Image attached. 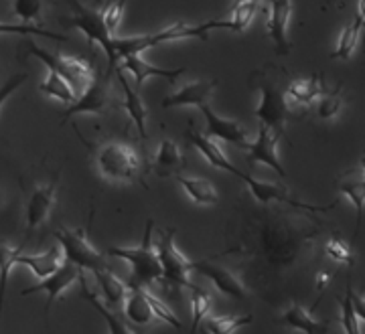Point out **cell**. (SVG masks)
<instances>
[{"instance_id": "6da1fadb", "label": "cell", "mask_w": 365, "mask_h": 334, "mask_svg": "<svg viewBox=\"0 0 365 334\" xmlns=\"http://www.w3.org/2000/svg\"><path fill=\"white\" fill-rule=\"evenodd\" d=\"M252 83L260 90V105L256 108V118L260 120L262 126L270 128L276 134L284 132V124L290 118V102L287 98L284 83L288 79L287 71L276 67V65H264L262 69L252 73Z\"/></svg>"}, {"instance_id": "7a4b0ae2", "label": "cell", "mask_w": 365, "mask_h": 334, "mask_svg": "<svg viewBox=\"0 0 365 334\" xmlns=\"http://www.w3.org/2000/svg\"><path fill=\"white\" fill-rule=\"evenodd\" d=\"M153 231H155V221H146L143 244L138 247H110L108 256L126 259L132 266L128 288H146L157 280H163V263L158 257L157 245L153 244Z\"/></svg>"}, {"instance_id": "3957f363", "label": "cell", "mask_w": 365, "mask_h": 334, "mask_svg": "<svg viewBox=\"0 0 365 334\" xmlns=\"http://www.w3.org/2000/svg\"><path fill=\"white\" fill-rule=\"evenodd\" d=\"M93 162L108 182H134L140 179L143 162L138 152L124 142H104L96 148Z\"/></svg>"}, {"instance_id": "277c9868", "label": "cell", "mask_w": 365, "mask_h": 334, "mask_svg": "<svg viewBox=\"0 0 365 334\" xmlns=\"http://www.w3.org/2000/svg\"><path fill=\"white\" fill-rule=\"evenodd\" d=\"M55 239L59 241L61 249H63V259L76 263L81 270H91L96 273V271L110 268L104 254H100L90 244L88 227H83V229H67V227L61 225L55 231Z\"/></svg>"}, {"instance_id": "5b68a950", "label": "cell", "mask_w": 365, "mask_h": 334, "mask_svg": "<svg viewBox=\"0 0 365 334\" xmlns=\"http://www.w3.org/2000/svg\"><path fill=\"white\" fill-rule=\"evenodd\" d=\"M157 251L163 263V282L170 288H189V290L199 288L191 280L193 261L182 256L175 245V229L158 231Z\"/></svg>"}, {"instance_id": "8992f818", "label": "cell", "mask_w": 365, "mask_h": 334, "mask_svg": "<svg viewBox=\"0 0 365 334\" xmlns=\"http://www.w3.org/2000/svg\"><path fill=\"white\" fill-rule=\"evenodd\" d=\"M112 73L114 69L108 67L102 75H96L91 79V83L81 91L76 103L67 105V110L61 114V126L66 124L69 118L79 116V114H96L102 116L110 110V105L114 102V91H112Z\"/></svg>"}, {"instance_id": "52a82bcc", "label": "cell", "mask_w": 365, "mask_h": 334, "mask_svg": "<svg viewBox=\"0 0 365 334\" xmlns=\"http://www.w3.org/2000/svg\"><path fill=\"white\" fill-rule=\"evenodd\" d=\"M25 49L29 55H33L39 61H43L45 67L61 73L76 90H86L91 83V79L96 78L91 65L88 61H83V59H79V57H67V55H55V53L45 51L31 39L25 43Z\"/></svg>"}, {"instance_id": "ba28073f", "label": "cell", "mask_w": 365, "mask_h": 334, "mask_svg": "<svg viewBox=\"0 0 365 334\" xmlns=\"http://www.w3.org/2000/svg\"><path fill=\"white\" fill-rule=\"evenodd\" d=\"M71 11H73V16L67 19L63 25L69 26V28H79L86 37H88V43L93 45L98 43L102 49L108 55V61L112 59V43H114V37L110 33V28L106 25L104 14H102V9L100 11H93V9H88L86 4H81L79 0H67Z\"/></svg>"}, {"instance_id": "9c48e42d", "label": "cell", "mask_w": 365, "mask_h": 334, "mask_svg": "<svg viewBox=\"0 0 365 334\" xmlns=\"http://www.w3.org/2000/svg\"><path fill=\"white\" fill-rule=\"evenodd\" d=\"M237 179H242L246 184H248L250 193L252 197L256 199V201H260L264 205H268V203H284V205L290 207H297V209H304V211H313V213H325L329 209H333V205L329 207H313V205H307V203H300L297 199H292V194L288 193L287 189L282 187V184H278V182H266V180H258L254 179V177H250L246 172H242Z\"/></svg>"}, {"instance_id": "30bf717a", "label": "cell", "mask_w": 365, "mask_h": 334, "mask_svg": "<svg viewBox=\"0 0 365 334\" xmlns=\"http://www.w3.org/2000/svg\"><path fill=\"white\" fill-rule=\"evenodd\" d=\"M81 273H83V270L78 268L76 263H71V261H63V266L55 271V273H51V276H49V278H45V280H41L39 283L31 286V288H25V290L21 292V296L35 294V292H45V294H47L45 316H47V314H49V310H51L53 302H55L59 296L63 294L71 283L79 282V276H81Z\"/></svg>"}, {"instance_id": "8fae6325", "label": "cell", "mask_w": 365, "mask_h": 334, "mask_svg": "<svg viewBox=\"0 0 365 334\" xmlns=\"http://www.w3.org/2000/svg\"><path fill=\"white\" fill-rule=\"evenodd\" d=\"M282 134H276L270 128L262 126L258 130V138L250 144L248 148V162L250 167H256V165H266L270 167L282 179H287V170L280 165V158H278V140H280Z\"/></svg>"}, {"instance_id": "7c38bea8", "label": "cell", "mask_w": 365, "mask_h": 334, "mask_svg": "<svg viewBox=\"0 0 365 334\" xmlns=\"http://www.w3.org/2000/svg\"><path fill=\"white\" fill-rule=\"evenodd\" d=\"M199 110H201V114L205 116V130H203V134H205L207 138L230 142V144L242 146V148H250L252 142H250L248 132L242 128L235 120L217 116V114L209 108V103L201 105Z\"/></svg>"}, {"instance_id": "4fadbf2b", "label": "cell", "mask_w": 365, "mask_h": 334, "mask_svg": "<svg viewBox=\"0 0 365 334\" xmlns=\"http://www.w3.org/2000/svg\"><path fill=\"white\" fill-rule=\"evenodd\" d=\"M292 14V2L290 0H272L270 13H268V35L276 47V55H288L292 49V43L288 39V23Z\"/></svg>"}, {"instance_id": "5bb4252c", "label": "cell", "mask_w": 365, "mask_h": 334, "mask_svg": "<svg viewBox=\"0 0 365 334\" xmlns=\"http://www.w3.org/2000/svg\"><path fill=\"white\" fill-rule=\"evenodd\" d=\"M57 179H59V172L47 184L37 187L31 194V199L26 203V231H35L49 217L53 205H55Z\"/></svg>"}, {"instance_id": "9a60e30c", "label": "cell", "mask_w": 365, "mask_h": 334, "mask_svg": "<svg viewBox=\"0 0 365 334\" xmlns=\"http://www.w3.org/2000/svg\"><path fill=\"white\" fill-rule=\"evenodd\" d=\"M193 270L201 271L203 276H207L209 280L213 282V286L222 292V294L230 296L234 300H246L248 298V290L244 282L235 276L234 271H230L223 266H215L211 261H193Z\"/></svg>"}, {"instance_id": "2e32d148", "label": "cell", "mask_w": 365, "mask_h": 334, "mask_svg": "<svg viewBox=\"0 0 365 334\" xmlns=\"http://www.w3.org/2000/svg\"><path fill=\"white\" fill-rule=\"evenodd\" d=\"M220 81L211 79V81H193L189 85H185L179 91L170 93L163 100V108H201L209 102L211 93L217 90Z\"/></svg>"}, {"instance_id": "e0dca14e", "label": "cell", "mask_w": 365, "mask_h": 334, "mask_svg": "<svg viewBox=\"0 0 365 334\" xmlns=\"http://www.w3.org/2000/svg\"><path fill=\"white\" fill-rule=\"evenodd\" d=\"M339 182H337V191L343 197H347L355 207V237L359 235V227H361V221H364V209H365V177L361 172V168H351V170H345L341 174Z\"/></svg>"}, {"instance_id": "ac0fdd59", "label": "cell", "mask_w": 365, "mask_h": 334, "mask_svg": "<svg viewBox=\"0 0 365 334\" xmlns=\"http://www.w3.org/2000/svg\"><path fill=\"white\" fill-rule=\"evenodd\" d=\"M124 71H128L132 73V78H134V83L140 88L144 81L148 78H167L170 81H175V79L182 75L187 69L185 67H177V69H165V67H155V65H150L148 61H144L140 55H126L124 59H122V65H120Z\"/></svg>"}, {"instance_id": "d6986e66", "label": "cell", "mask_w": 365, "mask_h": 334, "mask_svg": "<svg viewBox=\"0 0 365 334\" xmlns=\"http://www.w3.org/2000/svg\"><path fill=\"white\" fill-rule=\"evenodd\" d=\"M185 167H187V160L182 156L181 148L173 140H169V138L160 142L157 156L150 162L153 172L157 177H160V179H169V177H179Z\"/></svg>"}, {"instance_id": "ffe728a7", "label": "cell", "mask_w": 365, "mask_h": 334, "mask_svg": "<svg viewBox=\"0 0 365 334\" xmlns=\"http://www.w3.org/2000/svg\"><path fill=\"white\" fill-rule=\"evenodd\" d=\"M187 138H189V142L195 146L197 150H199V155L203 156L211 167L220 168V170H225V172H232L234 177H240V174H242V170H240V168H235L234 165L225 158V155L222 152V148L215 144L213 138H207L203 132H197L193 126H191L189 132H187Z\"/></svg>"}, {"instance_id": "44dd1931", "label": "cell", "mask_w": 365, "mask_h": 334, "mask_svg": "<svg viewBox=\"0 0 365 334\" xmlns=\"http://www.w3.org/2000/svg\"><path fill=\"white\" fill-rule=\"evenodd\" d=\"M278 322L282 326H288V328L299 330L302 334H327V330H329V322H321L313 318L311 310L302 308L297 302L278 318Z\"/></svg>"}, {"instance_id": "7402d4cb", "label": "cell", "mask_w": 365, "mask_h": 334, "mask_svg": "<svg viewBox=\"0 0 365 334\" xmlns=\"http://www.w3.org/2000/svg\"><path fill=\"white\" fill-rule=\"evenodd\" d=\"M325 91L327 88L323 85V78L319 79V75H311L309 79L290 81L287 88V98L290 105L311 108Z\"/></svg>"}, {"instance_id": "603a6c76", "label": "cell", "mask_w": 365, "mask_h": 334, "mask_svg": "<svg viewBox=\"0 0 365 334\" xmlns=\"http://www.w3.org/2000/svg\"><path fill=\"white\" fill-rule=\"evenodd\" d=\"M118 71V81L122 83V90H124V102H122V108L126 110V114L132 118V122L136 124V130H138V136L140 140H146V120H148V112L144 108L143 100L136 91L132 90L130 85L126 83V78H124V69L122 67H116Z\"/></svg>"}, {"instance_id": "cb8c5ba5", "label": "cell", "mask_w": 365, "mask_h": 334, "mask_svg": "<svg viewBox=\"0 0 365 334\" xmlns=\"http://www.w3.org/2000/svg\"><path fill=\"white\" fill-rule=\"evenodd\" d=\"M124 314L136 326L148 324L155 318V312L150 308V302L146 298L144 288H130V292H128L126 300H124Z\"/></svg>"}, {"instance_id": "d4e9b609", "label": "cell", "mask_w": 365, "mask_h": 334, "mask_svg": "<svg viewBox=\"0 0 365 334\" xmlns=\"http://www.w3.org/2000/svg\"><path fill=\"white\" fill-rule=\"evenodd\" d=\"M66 261V259H63ZM63 261H61V249L59 247H51L49 251H45V254H39V256H19V263H23L26 268H31L33 273L41 278V280H45V278H49L51 273L59 270L61 266H63Z\"/></svg>"}, {"instance_id": "484cf974", "label": "cell", "mask_w": 365, "mask_h": 334, "mask_svg": "<svg viewBox=\"0 0 365 334\" xmlns=\"http://www.w3.org/2000/svg\"><path fill=\"white\" fill-rule=\"evenodd\" d=\"M96 278H98V283H100V288H102V294H104L106 306H108V308H114L120 302L126 300V296L130 292L128 283L122 282L110 268L96 271Z\"/></svg>"}, {"instance_id": "4316f807", "label": "cell", "mask_w": 365, "mask_h": 334, "mask_svg": "<svg viewBox=\"0 0 365 334\" xmlns=\"http://www.w3.org/2000/svg\"><path fill=\"white\" fill-rule=\"evenodd\" d=\"M79 283H81V298H83V300H88L91 306L100 312V316H102V318L108 322V330H110V334H138L136 330H132L130 326L122 320L118 314H114L112 310L108 308L104 302H100V298H98V296L91 294L90 290H88V286H86L83 273L79 276Z\"/></svg>"}, {"instance_id": "83f0119b", "label": "cell", "mask_w": 365, "mask_h": 334, "mask_svg": "<svg viewBox=\"0 0 365 334\" xmlns=\"http://www.w3.org/2000/svg\"><path fill=\"white\" fill-rule=\"evenodd\" d=\"M179 184L182 187V191L187 193V197L195 203V205H215L220 201V194L215 191V187L203 179H189V177H177Z\"/></svg>"}, {"instance_id": "f1b7e54d", "label": "cell", "mask_w": 365, "mask_h": 334, "mask_svg": "<svg viewBox=\"0 0 365 334\" xmlns=\"http://www.w3.org/2000/svg\"><path fill=\"white\" fill-rule=\"evenodd\" d=\"M39 91L45 93V95H49V98H57L59 102H63L66 105H71V103H76V100H78L76 88L61 73H57L53 69H49V75L39 85Z\"/></svg>"}, {"instance_id": "f546056e", "label": "cell", "mask_w": 365, "mask_h": 334, "mask_svg": "<svg viewBox=\"0 0 365 334\" xmlns=\"http://www.w3.org/2000/svg\"><path fill=\"white\" fill-rule=\"evenodd\" d=\"M364 28L365 26L361 23V19L355 16V21L341 31L337 49H335V53H331V59H351L353 53L357 49V43H359V37H361Z\"/></svg>"}, {"instance_id": "4dcf8cb0", "label": "cell", "mask_w": 365, "mask_h": 334, "mask_svg": "<svg viewBox=\"0 0 365 334\" xmlns=\"http://www.w3.org/2000/svg\"><path fill=\"white\" fill-rule=\"evenodd\" d=\"M254 320L250 314L242 316H217V318H205L199 326L201 334H234L237 328L248 326Z\"/></svg>"}, {"instance_id": "1f68e13d", "label": "cell", "mask_w": 365, "mask_h": 334, "mask_svg": "<svg viewBox=\"0 0 365 334\" xmlns=\"http://www.w3.org/2000/svg\"><path fill=\"white\" fill-rule=\"evenodd\" d=\"M23 245L0 244V318H2V306H4V292H6V282L13 270L14 263H19Z\"/></svg>"}, {"instance_id": "d6a6232c", "label": "cell", "mask_w": 365, "mask_h": 334, "mask_svg": "<svg viewBox=\"0 0 365 334\" xmlns=\"http://www.w3.org/2000/svg\"><path fill=\"white\" fill-rule=\"evenodd\" d=\"M51 2L53 0H13V13L26 25L41 23Z\"/></svg>"}, {"instance_id": "836d02e7", "label": "cell", "mask_w": 365, "mask_h": 334, "mask_svg": "<svg viewBox=\"0 0 365 334\" xmlns=\"http://www.w3.org/2000/svg\"><path fill=\"white\" fill-rule=\"evenodd\" d=\"M314 103H317V116L321 120L335 118L343 108V85H337L335 90H327Z\"/></svg>"}, {"instance_id": "e575fe53", "label": "cell", "mask_w": 365, "mask_h": 334, "mask_svg": "<svg viewBox=\"0 0 365 334\" xmlns=\"http://www.w3.org/2000/svg\"><path fill=\"white\" fill-rule=\"evenodd\" d=\"M258 11H260V4H258V2H242V4H235L234 13L227 19L230 25H232L230 31L244 33V31L252 25V21H254V16H256Z\"/></svg>"}, {"instance_id": "d590c367", "label": "cell", "mask_w": 365, "mask_h": 334, "mask_svg": "<svg viewBox=\"0 0 365 334\" xmlns=\"http://www.w3.org/2000/svg\"><path fill=\"white\" fill-rule=\"evenodd\" d=\"M351 283H347V292H345V298H341V326L345 334H361V326H359V318L353 310L351 302Z\"/></svg>"}, {"instance_id": "8d00e7d4", "label": "cell", "mask_w": 365, "mask_h": 334, "mask_svg": "<svg viewBox=\"0 0 365 334\" xmlns=\"http://www.w3.org/2000/svg\"><path fill=\"white\" fill-rule=\"evenodd\" d=\"M325 251L327 256L331 257L333 261H337V263H347V268L353 270V266H355V256H353V251L349 249V245L341 239V235H337V233L331 235V239H329L325 245Z\"/></svg>"}, {"instance_id": "74e56055", "label": "cell", "mask_w": 365, "mask_h": 334, "mask_svg": "<svg viewBox=\"0 0 365 334\" xmlns=\"http://www.w3.org/2000/svg\"><path fill=\"white\" fill-rule=\"evenodd\" d=\"M209 310H211V298L207 292H203L201 288H195L191 294V312H193V326L191 334H195L201 326V322L207 318Z\"/></svg>"}, {"instance_id": "f35d334b", "label": "cell", "mask_w": 365, "mask_h": 334, "mask_svg": "<svg viewBox=\"0 0 365 334\" xmlns=\"http://www.w3.org/2000/svg\"><path fill=\"white\" fill-rule=\"evenodd\" d=\"M144 292H146V298H148V302H150V308H153V312H155V316H157L158 320L167 322V324H170V326H175L177 330H181L182 328V322L179 320V316L175 314V310H170L160 298H157V296H153L146 288H144Z\"/></svg>"}, {"instance_id": "ab89813d", "label": "cell", "mask_w": 365, "mask_h": 334, "mask_svg": "<svg viewBox=\"0 0 365 334\" xmlns=\"http://www.w3.org/2000/svg\"><path fill=\"white\" fill-rule=\"evenodd\" d=\"M124 6H126V0H108L102 6V14H104V21L110 33L116 35L118 26L122 23V16H124Z\"/></svg>"}, {"instance_id": "60d3db41", "label": "cell", "mask_w": 365, "mask_h": 334, "mask_svg": "<svg viewBox=\"0 0 365 334\" xmlns=\"http://www.w3.org/2000/svg\"><path fill=\"white\" fill-rule=\"evenodd\" d=\"M2 33H11V35H43V37H49V39L55 41H67V37H63V35H55L51 31H43L39 26L26 25V23H21V25H6V23H0V35H2Z\"/></svg>"}, {"instance_id": "b9f144b4", "label": "cell", "mask_w": 365, "mask_h": 334, "mask_svg": "<svg viewBox=\"0 0 365 334\" xmlns=\"http://www.w3.org/2000/svg\"><path fill=\"white\" fill-rule=\"evenodd\" d=\"M26 78H29L26 73H16V75H13V78L9 79V81H6V83H4V85L0 88V108H2V103L6 102V100H9V98L13 95L14 91L19 90V88H21V85L25 83Z\"/></svg>"}, {"instance_id": "7bdbcfd3", "label": "cell", "mask_w": 365, "mask_h": 334, "mask_svg": "<svg viewBox=\"0 0 365 334\" xmlns=\"http://www.w3.org/2000/svg\"><path fill=\"white\" fill-rule=\"evenodd\" d=\"M351 302L357 318L365 322V294H355V292H351Z\"/></svg>"}, {"instance_id": "ee69618b", "label": "cell", "mask_w": 365, "mask_h": 334, "mask_svg": "<svg viewBox=\"0 0 365 334\" xmlns=\"http://www.w3.org/2000/svg\"><path fill=\"white\" fill-rule=\"evenodd\" d=\"M329 280H331V273H329V271H319V273H317V290L323 292L325 286L329 283Z\"/></svg>"}, {"instance_id": "f6af8a7d", "label": "cell", "mask_w": 365, "mask_h": 334, "mask_svg": "<svg viewBox=\"0 0 365 334\" xmlns=\"http://www.w3.org/2000/svg\"><path fill=\"white\" fill-rule=\"evenodd\" d=\"M357 16L361 19V23L365 26V0H359V11H357Z\"/></svg>"}, {"instance_id": "bcb514c9", "label": "cell", "mask_w": 365, "mask_h": 334, "mask_svg": "<svg viewBox=\"0 0 365 334\" xmlns=\"http://www.w3.org/2000/svg\"><path fill=\"white\" fill-rule=\"evenodd\" d=\"M242 2H258V4H260V2H268V4H270L272 0H234V6L235 4H242Z\"/></svg>"}, {"instance_id": "7dc6e473", "label": "cell", "mask_w": 365, "mask_h": 334, "mask_svg": "<svg viewBox=\"0 0 365 334\" xmlns=\"http://www.w3.org/2000/svg\"><path fill=\"white\" fill-rule=\"evenodd\" d=\"M361 172H364V177H365V155H364V158H361Z\"/></svg>"}]
</instances>
